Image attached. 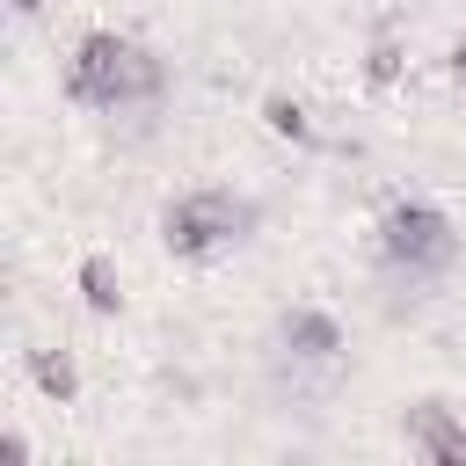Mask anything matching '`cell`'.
<instances>
[{"label":"cell","instance_id":"cell-8","mask_svg":"<svg viewBox=\"0 0 466 466\" xmlns=\"http://www.w3.org/2000/svg\"><path fill=\"white\" fill-rule=\"evenodd\" d=\"M262 124H269L277 138H291V146H320V131H313V116H306V102H291V95H262Z\"/></svg>","mask_w":466,"mask_h":466},{"label":"cell","instance_id":"cell-5","mask_svg":"<svg viewBox=\"0 0 466 466\" xmlns=\"http://www.w3.org/2000/svg\"><path fill=\"white\" fill-rule=\"evenodd\" d=\"M400 437H408V451H422V459H444V466L466 459V422H459L444 400H415V408H400Z\"/></svg>","mask_w":466,"mask_h":466},{"label":"cell","instance_id":"cell-4","mask_svg":"<svg viewBox=\"0 0 466 466\" xmlns=\"http://www.w3.org/2000/svg\"><path fill=\"white\" fill-rule=\"evenodd\" d=\"M255 226H262V204L226 182H204V189H182L160 204V248L175 262H218V255L248 248Z\"/></svg>","mask_w":466,"mask_h":466},{"label":"cell","instance_id":"cell-6","mask_svg":"<svg viewBox=\"0 0 466 466\" xmlns=\"http://www.w3.org/2000/svg\"><path fill=\"white\" fill-rule=\"evenodd\" d=\"M29 386L44 393V400H80V357L73 350H29Z\"/></svg>","mask_w":466,"mask_h":466},{"label":"cell","instance_id":"cell-11","mask_svg":"<svg viewBox=\"0 0 466 466\" xmlns=\"http://www.w3.org/2000/svg\"><path fill=\"white\" fill-rule=\"evenodd\" d=\"M451 80H466V36L451 44Z\"/></svg>","mask_w":466,"mask_h":466},{"label":"cell","instance_id":"cell-3","mask_svg":"<svg viewBox=\"0 0 466 466\" xmlns=\"http://www.w3.org/2000/svg\"><path fill=\"white\" fill-rule=\"evenodd\" d=\"M350 371V328L320 306V299H299L277 313L269 328V386L284 400H328Z\"/></svg>","mask_w":466,"mask_h":466},{"label":"cell","instance_id":"cell-7","mask_svg":"<svg viewBox=\"0 0 466 466\" xmlns=\"http://www.w3.org/2000/svg\"><path fill=\"white\" fill-rule=\"evenodd\" d=\"M73 284H80L87 313H124V277H116V262H109V255H80Z\"/></svg>","mask_w":466,"mask_h":466},{"label":"cell","instance_id":"cell-10","mask_svg":"<svg viewBox=\"0 0 466 466\" xmlns=\"http://www.w3.org/2000/svg\"><path fill=\"white\" fill-rule=\"evenodd\" d=\"M7 7H15V22H36V15L51 7V0H7Z\"/></svg>","mask_w":466,"mask_h":466},{"label":"cell","instance_id":"cell-9","mask_svg":"<svg viewBox=\"0 0 466 466\" xmlns=\"http://www.w3.org/2000/svg\"><path fill=\"white\" fill-rule=\"evenodd\" d=\"M400 58H408L400 36H371V51H364V80H371V87H393V80H400Z\"/></svg>","mask_w":466,"mask_h":466},{"label":"cell","instance_id":"cell-2","mask_svg":"<svg viewBox=\"0 0 466 466\" xmlns=\"http://www.w3.org/2000/svg\"><path fill=\"white\" fill-rule=\"evenodd\" d=\"M459 226H451V211L444 204H430V197H393L386 211H379V226H371V277H379V291H386V313L400 320L408 306H422L451 269H459Z\"/></svg>","mask_w":466,"mask_h":466},{"label":"cell","instance_id":"cell-1","mask_svg":"<svg viewBox=\"0 0 466 466\" xmlns=\"http://www.w3.org/2000/svg\"><path fill=\"white\" fill-rule=\"evenodd\" d=\"M167 95H175L167 58H160L153 44H138V36L87 29V36L73 44V58H66V102L87 109V116H102L109 131L146 138V131L167 116Z\"/></svg>","mask_w":466,"mask_h":466}]
</instances>
